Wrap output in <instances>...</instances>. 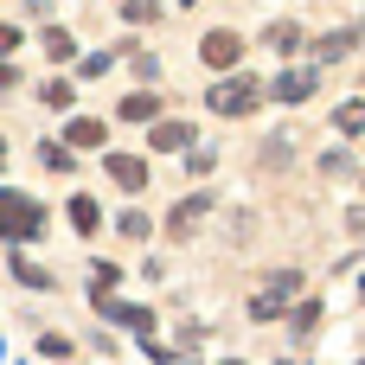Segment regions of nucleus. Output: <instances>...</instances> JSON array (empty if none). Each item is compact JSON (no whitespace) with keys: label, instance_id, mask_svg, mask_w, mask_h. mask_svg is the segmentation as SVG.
<instances>
[{"label":"nucleus","instance_id":"nucleus-1","mask_svg":"<svg viewBox=\"0 0 365 365\" xmlns=\"http://www.w3.org/2000/svg\"><path fill=\"white\" fill-rule=\"evenodd\" d=\"M38 231H45V205H32L26 192H6L0 186V237L6 244H32Z\"/></svg>","mask_w":365,"mask_h":365},{"label":"nucleus","instance_id":"nucleus-2","mask_svg":"<svg viewBox=\"0 0 365 365\" xmlns=\"http://www.w3.org/2000/svg\"><path fill=\"white\" fill-rule=\"evenodd\" d=\"M257 103H263V83L257 77H225V83L205 90V109L212 115H250Z\"/></svg>","mask_w":365,"mask_h":365},{"label":"nucleus","instance_id":"nucleus-3","mask_svg":"<svg viewBox=\"0 0 365 365\" xmlns=\"http://www.w3.org/2000/svg\"><path fill=\"white\" fill-rule=\"evenodd\" d=\"M295 289H302V276H295V269H276V276H269V289L250 302V321H276V314H282V302H289Z\"/></svg>","mask_w":365,"mask_h":365},{"label":"nucleus","instance_id":"nucleus-4","mask_svg":"<svg viewBox=\"0 0 365 365\" xmlns=\"http://www.w3.org/2000/svg\"><path fill=\"white\" fill-rule=\"evenodd\" d=\"M199 58H205L212 71H231V64L244 58V38H237V32H205V45H199Z\"/></svg>","mask_w":365,"mask_h":365},{"label":"nucleus","instance_id":"nucleus-5","mask_svg":"<svg viewBox=\"0 0 365 365\" xmlns=\"http://www.w3.org/2000/svg\"><path fill=\"white\" fill-rule=\"evenodd\" d=\"M109 180H115L122 192H141V186H148V160H141V154H109Z\"/></svg>","mask_w":365,"mask_h":365},{"label":"nucleus","instance_id":"nucleus-6","mask_svg":"<svg viewBox=\"0 0 365 365\" xmlns=\"http://www.w3.org/2000/svg\"><path fill=\"white\" fill-rule=\"evenodd\" d=\"M96 308H103V321H115V327H128V334H148V327H154L148 308H128V302H109V295H103Z\"/></svg>","mask_w":365,"mask_h":365},{"label":"nucleus","instance_id":"nucleus-7","mask_svg":"<svg viewBox=\"0 0 365 365\" xmlns=\"http://www.w3.org/2000/svg\"><path fill=\"white\" fill-rule=\"evenodd\" d=\"M276 96H282V103H308V96H314V71H282V77H276Z\"/></svg>","mask_w":365,"mask_h":365},{"label":"nucleus","instance_id":"nucleus-8","mask_svg":"<svg viewBox=\"0 0 365 365\" xmlns=\"http://www.w3.org/2000/svg\"><path fill=\"white\" fill-rule=\"evenodd\" d=\"M64 148H103V122H90V115H71V128H64Z\"/></svg>","mask_w":365,"mask_h":365},{"label":"nucleus","instance_id":"nucleus-9","mask_svg":"<svg viewBox=\"0 0 365 365\" xmlns=\"http://www.w3.org/2000/svg\"><path fill=\"white\" fill-rule=\"evenodd\" d=\"M186 141H192V128H186V122H154V135H148V148H160V154L186 148Z\"/></svg>","mask_w":365,"mask_h":365},{"label":"nucleus","instance_id":"nucleus-10","mask_svg":"<svg viewBox=\"0 0 365 365\" xmlns=\"http://www.w3.org/2000/svg\"><path fill=\"white\" fill-rule=\"evenodd\" d=\"M205 212H212V199H205V192H199V199H180V205H173V237H186Z\"/></svg>","mask_w":365,"mask_h":365},{"label":"nucleus","instance_id":"nucleus-11","mask_svg":"<svg viewBox=\"0 0 365 365\" xmlns=\"http://www.w3.org/2000/svg\"><path fill=\"white\" fill-rule=\"evenodd\" d=\"M154 115H160L154 90H135V96H122V122H154Z\"/></svg>","mask_w":365,"mask_h":365},{"label":"nucleus","instance_id":"nucleus-12","mask_svg":"<svg viewBox=\"0 0 365 365\" xmlns=\"http://www.w3.org/2000/svg\"><path fill=\"white\" fill-rule=\"evenodd\" d=\"M334 128H340V135H365V103H359V96L334 109Z\"/></svg>","mask_w":365,"mask_h":365},{"label":"nucleus","instance_id":"nucleus-13","mask_svg":"<svg viewBox=\"0 0 365 365\" xmlns=\"http://www.w3.org/2000/svg\"><path fill=\"white\" fill-rule=\"evenodd\" d=\"M353 45H359V32H334V38H321V45H314V58H321V64H334V58H346Z\"/></svg>","mask_w":365,"mask_h":365},{"label":"nucleus","instance_id":"nucleus-14","mask_svg":"<svg viewBox=\"0 0 365 365\" xmlns=\"http://www.w3.org/2000/svg\"><path fill=\"white\" fill-rule=\"evenodd\" d=\"M71 225H77V231H96V225H103L96 199H83V192H77V199H71Z\"/></svg>","mask_w":365,"mask_h":365},{"label":"nucleus","instance_id":"nucleus-15","mask_svg":"<svg viewBox=\"0 0 365 365\" xmlns=\"http://www.w3.org/2000/svg\"><path fill=\"white\" fill-rule=\"evenodd\" d=\"M115 282H122V269H115V263H90V295H96V302H103Z\"/></svg>","mask_w":365,"mask_h":365},{"label":"nucleus","instance_id":"nucleus-16","mask_svg":"<svg viewBox=\"0 0 365 365\" xmlns=\"http://www.w3.org/2000/svg\"><path fill=\"white\" fill-rule=\"evenodd\" d=\"M38 160H45L51 173H64V167H71V148H64V141H38Z\"/></svg>","mask_w":365,"mask_h":365},{"label":"nucleus","instance_id":"nucleus-17","mask_svg":"<svg viewBox=\"0 0 365 365\" xmlns=\"http://www.w3.org/2000/svg\"><path fill=\"white\" fill-rule=\"evenodd\" d=\"M13 269H19V282H26V289H51V269H38L32 257H19Z\"/></svg>","mask_w":365,"mask_h":365},{"label":"nucleus","instance_id":"nucleus-18","mask_svg":"<svg viewBox=\"0 0 365 365\" xmlns=\"http://www.w3.org/2000/svg\"><path fill=\"white\" fill-rule=\"evenodd\" d=\"M122 19H128V26H148V19H160V6H154V0H128Z\"/></svg>","mask_w":365,"mask_h":365},{"label":"nucleus","instance_id":"nucleus-19","mask_svg":"<svg viewBox=\"0 0 365 365\" xmlns=\"http://www.w3.org/2000/svg\"><path fill=\"white\" fill-rule=\"evenodd\" d=\"M269 45H276V51H295V45H302V26H289V19L269 26Z\"/></svg>","mask_w":365,"mask_h":365},{"label":"nucleus","instance_id":"nucleus-20","mask_svg":"<svg viewBox=\"0 0 365 365\" xmlns=\"http://www.w3.org/2000/svg\"><path fill=\"white\" fill-rule=\"evenodd\" d=\"M314 321H321V302H302V308H295V314H289V327H295V334H308V327H314Z\"/></svg>","mask_w":365,"mask_h":365},{"label":"nucleus","instance_id":"nucleus-21","mask_svg":"<svg viewBox=\"0 0 365 365\" xmlns=\"http://www.w3.org/2000/svg\"><path fill=\"white\" fill-rule=\"evenodd\" d=\"M45 58H71V32H45Z\"/></svg>","mask_w":365,"mask_h":365},{"label":"nucleus","instance_id":"nucleus-22","mask_svg":"<svg viewBox=\"0 0 365 365\" xmlns=\"http://www.w3.org/2000/svg\"><path fill=\"white\" fill-rule=\"evenodd\" d=\"M45 103L51 109H71V83H45Z\"/></svg>","mask_w":365,"mask_h":365},{"label":"nucleus","instance_id":"nucleus-23","mask_svg":"<svg viewBox=\"0 0 365 365\" xmlns=\"http://www.w3.org/2000/svg\"><path fill=\"white\" fill-rule=\"evenodd\" d=\"M13 45H19V32H13V26H0V58H6Z\"/></svg>","mask_w":365,"mask_h":365},{"label":"nucleus","instance_id":"nucleus-24","mask_svg":"<svg viewBox=\"0 0 365 365\" xmlns=\"http://www.w3.org/2000/svg\"><path fill=\"white\" fill-rule=\"evenodd\" d=\"M167 365H192V359H167Z\"/></svg>","mask_w":365,"mask_h":365},{"label":"nucleus","instance_id":"nucleus-25","mask_svg":"<svg viewBox=\"0 0 365 365\" xmlns=\"http://www.w3.org/2000/svg\"><path fill=\"white\" fill-rule=\"evenodd\" d=\"M180 6H192V0H180Z\"/></svg>","mask_w":365,"mask_h":365},{"label":"nucleus","instance_id":"nucleus-26","mask_svg":"<svg viewBox=\"0 0 365 365\" xmlns=\"http://www.w3.org/2000/svg\"><path fill=\"white\" fill-rule=\"evenodd\" d=\"M0 154H6V141H0Z\"/></svg>","mask_w":365,"mask_h":365},{"label":"nucleus","instance_id":"nucleus-27","mask_svg":"<svg viewBox=\"0 0 365 365\" xmlns=\"http://www.w3.org/2000/svg\"><path fill=\"white\" fill-rule=\"evenodd\" d=\"M289 365H295V359H289Z\"/></svg>","mask_w":365,"mask_h":365}]
</instances>
